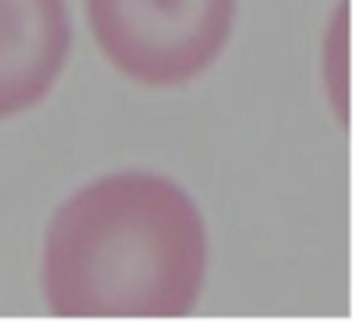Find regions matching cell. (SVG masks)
I'll list each match as a JSON object with an SVG mask.
<instances>
[{"label":"cell","instance_id":"4","mask_svg":"<svg viewBox=\"0 0 357 326\" xmlns=\"http://www.w3.org/2000/svg\"><path fill=\"white\" fill-rule=\"evenodd\" d=\"M321 67L329 103L332 109H337L340 120L349 123V0H340L337 11L329 20Z\"/></svg>","mask_w":357,"mask_h":326},{"label":"cell","instance_id":"3","mask_svg":"<svg viewBox=\"0 0 357 326\" xmlns=\"http://www.w3.org/2000/svg\"><path fill=\"white\" fill-rule=\"evenodd\" d=\"M73 45L67 0H0V120L42 103Z\"/></svg>","mask_w":357,"mask_h":326},{"label":"cell","instance_id":"2","mask_svg":"<svg viewBox=\"0 0 357 326\" xmlns=\"http://www.w3.org/2000/svg\"><path fill=\"white\" fill-rule=\"evenodd\" d=\"M103 59L142 86H178L226 50L237 0H84Z\"/></svg>","mask_w":357,"mask_h":326},{"label":"cell","instance_id":"1","mask_svg":"<svg viewBox=\"0 0 357 326\" xmlns=\"http://www.w3.org/2000/svg\"><path fill=\"white\" fill-rule=\"evenodd\" d=\"M209 262L192 195L153 170H117L78 187L42 240V298L61 320H181Z\"/></svg>","mask_w":357,"mask_h":326}]
</instances>
